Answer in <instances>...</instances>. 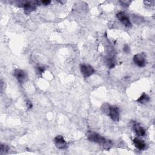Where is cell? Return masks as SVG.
<instances>
[{"label":"cell","instance_id":"2","mask_svg":"<svg viewBox=\"0 0 155 155\" xmlns=\"http://www.w3.org/2000/svg\"><path fill=\"white\" fill-rule=\"evenodd\" d=\"M88 139L91 142H94L103 145L104 144V143L107 141V139H105L104 137H103L100 135L96 133H91L88 135Z\"/></svg>","mask_w":155,"mask_h":155},{"label":"cell","instance_id":"17","mask_svg":"<svg viewBox=\"0 0 155 155\" xmlns=\"http://www.w3.org/2000/svg\"><path fill=\"white\" fill-rule=\"evenodd\" d=\"M124 50L126 53H128L129 52V48L128 47V46L127 45H125V46L124 47Z\"/></svg>","mask_w":155,"mask_h":155},{"label":"cell","instance_id":"9","mask_svg":"<svg viewBox=\"0 0 155 155\" xmlns=\"http://www.w3.org/2000/svg\"><path fill=\"white\" fill-rule=\"evenodd\" d=\"M133 143H134L135 147L140 150L145 149L146 147V144L142 140L139 138H135L133 139Z\"/></svg>","mask_w":155,"mask_h":155},{"label":"cell","instance_id":"7","mask_svg":"<svg viewBox=\"0 0 155 155\" xmlns=\"http://www.w3.org/2000/svg\"><path fill=\"white\" fill-rule=\"evenodd\" d=\"M133 61L134 62L138 65L139 67H144V66L146 65V60L145 58L142 55L138 54L136 55L133 57Z\"/></svg>","mask_w":155,"mask_h":155},{"label":"cell","instance_id":"15","mask_svg":"<svg viewBox=\"0 0 155 155\" xmlns=\"http://www.w3.org/2000/svg\"><path fill=\"white\" fill-rule=\"evenodd\" d=\"M50 3V1H42V4L45 6L49 5Z\"/></svg>","mask_w":155,"mask_h":155},{"label":"cell","instance_id":"13","mask_svg":"<svg viewBox=\"0 0 155 155\" xmlns=\"http://www.w3.org/2000/svg\"><path fill=\"white\" fill-rule=\"evenodd\" d=\"M44 71H45V68H44V67H43V66H41V65H38L37 67V72L41 75L42 73H43L44 72Z\"/></svg>","mask_w":155,"mask_h":155},{"label":"cell","instance_id":"5","mask_svg":"<svg viewBox=\"0 0 155 155\" xmlns=\"http://www.w3.org/2000/svg\"><path fill=\"white\" fill-rule=\"evenodd\" d=\"M14 76L15 78L20 83H24L26 78V74L25 72L21 69H16L14 71Z\"/></svg>","mask_w":155,"mask_h":155},{"label":"cell","instance_id":"11","mask_svg":"<svg viewBox=\"0 0 155 155\" xmlns=\"http://www.w3.org/2000/svg\"><path fill=\"white\" fill-rule=\"evenodd\" d=\"M150 100V98L149 96L146 94V93H143L137 100L138 102L141 103V104H145L147 102H149Z\"/></svg>","mask_w":155,"mask_h":155},{"label":"cell","instance_id":"4","mask_svg":"<svg viewBox=\"0 0 155 155\" xmlns=\"http://www.w3.org/2000/svg\"><path fill=\"white\" fill-rule=\"evenodd\" d=\"M116 17L123 24L127 27H130L131 26V22L130 21L129 18L128 16L124 12H119L116 14Z\"/></svg>","mask_w":155,"mask_h":155},{"label":"cell","instance_id":"16","mask_svg":"<svg viewBox=\"0 0 155 155\" xmlns=\"http://www.w3.org/2000/svg\"><path fill=\"white\" fill-rule=\"evenodd\" d=\"M27 107H28L29 108H32V106H33L32 103L30 101H27Z\"/></svg>","mask_w":155,"mask_h":155},{"label":"cell","instance_id":"6","mask_svg":"<svg viewBox=\"0 0 155 155\" xmlns=\"http://www.w3.org/2000/svg\"><path fill=\"white\" fill-rule=\"evenodd\" d=\"M54 141L55 145L60 149H64L67 147V143L64 139L63 137L61 135H58L55 138Z\"/></svg>","mask_w":155,"mask_h":155},{"label":"cell","instance_id":"3","mask_svg":"<svg viewBox=\"0 0 155 155\" xmlns=\"http://www.w3.org/2000/svg\"><path fill=\"white\" fill-rule=\"evenodd\" d=\"M81 72L83 74V75L85 78H87L88 76H90L95 73L94 69L92 67V66L89 65H86V64H83L81 65L80 67Z\"/></svg>","mask_w":155,"mask_h":155},{"label":"cell","instance_id":"8","mask_svg":"<svg viewBox=\"0 0 155 155\" xmlns=\"http://www.w3.org/2000/svg\"><path fill=\"white\" fill-rule=\"evenodd\" d=\"M133 130L139 136H144L146 135V130L139 124L136 123L133 125Z\"/></svg>","mask_w":155,"mask_h":155},{"label":"cell","instance_id":"10","mask_svg":"<svg viewBox=\"0 0 155 155\" xmlns=\"http://www.w3.org/2000/svg\"><path fill=\"white\" fill-rule=\"evenodd\" d=\"M23 6L26 10H34L35 9V3L32 1H27L24 3V4H23Z\"/></svg>","mask_w":155,"mask_h":155},{"label":"cell","instance_id":"14","mask_svg":"<svg viewBox=\"0 0 155 155\" xmlns=\"http://www.w3.org/2000/svg\"><path fill=\"white\" fill-rule=\"evenodd\" d=\"M120 3L122 4H123V6H128L130 5V4L131 3V1H121Z\"/></svg>","mask_w":155,"mask_h":155},{"label":"cell","instance_id":"1","mask_svg":"<svg viewBox=\"0 0 155 155\" xmlns=\"http://www.w3.org/2000/svg\"><path fill=\"white\" fill-rule=\"evenodd\" d=\"M102 110L107 113L114 121H118L119 119V110L116 106H111L105 104L102 107Z\"/></svg>","mask_w":155,"mask_h":155},{"label":"cell","instance_id":"12","mask_svg":"<svg viewBox=\"0 0 155 155\" xmlns=\"http://www.w3.org/2000/svg\"><path fill=\"white\" fill-rule=\"evenodd\" d=\"M9 150V147L7 145L5 144H1V149H0V154H3L6 153Z\"/></svg>","mask_w":155,"mask_h":155}]
</instances>
